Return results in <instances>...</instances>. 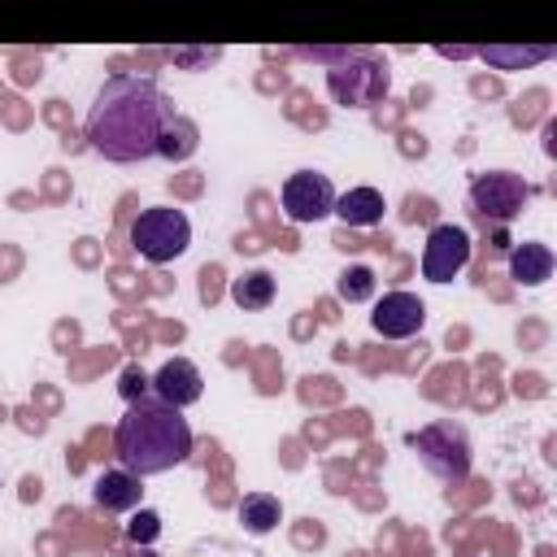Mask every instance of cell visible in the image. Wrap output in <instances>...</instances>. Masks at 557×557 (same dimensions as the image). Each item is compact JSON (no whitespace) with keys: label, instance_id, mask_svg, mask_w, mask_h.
<instances>
[{"label":"cell","instance_id":"ac0fdd59","mask_svg":"<svg viewBox=\"0 0 557 557\" xmlns=\"http://www.w3.org/2000/svg\"><path fill=\"white\" fill-rule=\"evenodd\" d=\"M222 57V48H174V61L187 65V70H200V65H213Z\"/></svg>","mask_w":557,"mask_h":557},{"label":"cell","instance_id":"30bf717a","mask_svg":"<svg viewBox=\"0 0 557 557\" xmlns=\"http://www.w3.org/2000/svg\"><path fill=\"white\" fill-rule=\"evenodd\" d=\"M200 392H205V379H200L196 361H187V357H170V361L152 374V396L165 400V405H174V409L196 405Z\"/></svg>","mask_w":557,"mask_h":557},{"label":"cell","instance_id":"52a82bcc","mask_svg":"<svg viewBox=\"0 0 557 557\" xmlns=\"http://www.w3.org/2000/svg\"><path fill=\"white\" fill-rule=\"evenodd\" d=\"M470 261V235L457 222H435L422 244V278L426 283H453Z\"/></svg>","mask_w":557,"mask_h":557},{"label":"cell","instance_id":"6da1fadb","mask_svg":"<svg viewBox=\"0 0 557 557\" xmlns=\"http://www.w3.org/2000/svg\"><path fill=\"white\" fill-rule=\"evenodd\" d=\"M178 117L174 100L148 74H113L100 83L87 109V144L113 165H135L161 152L165 126Z\"/></svg>","mask_w":557,"mask_h":557},{"label":"cell","instance_id":"277c9868","mask_svg":"<svg viewBox=\"0 0 557 557\" xmlns=\"http://www.w3.org/2000/svg\"><path fill=\"white\" fill-rule=\"evenodd\" d=\"M531 200V183L513 170H487L470 183L466 191V205H470V218L479 226H492V231H505Z\"/></svg>","mask_w":557,"mask_h":557},{"label":"cell","instance_id":"ba28073f","mask_svg":"<svg viewBox=\"0 0 557 557\" xmlns=\"http://www.w3.org/2000/svg\"><path fill=\"white\" fill-rule=\"evenodd\" d=\"M331 209H335V187H331L326 174H318V170L287 174V183H283V213L292 222H300V226L305 222H322Z\"/></svg>","mask_w":557,"mask_h":557},{"label":"cell","instance_id":"7a4b0ae2","mask_svg":"<svg viewBox=\"0 0 557 557\" xmlns=\"http://www.w3.org/2000/svg\"><path fill=\"white\" fill-rule=\"evenodd\" d=\"M113 453L122 470H131L135 479L165 474L191 457V426L183 409L157 396H135L126 400V413L113 426Z\"/></svg>","mask_w":557,"mask_h":557},{"label":"cell","instance_id":"44dd1931","mask_svg":"<svg viewBox=\"0 0 557 557\" xmlns=\"http://www.w3.org/2000/svg\"><path fill=\"white\" fill-rule=\"evenodd\" d=\"M135 557H161V553H152V548H139V553H135Z\"/></svg>","mask_w":557,"mask_h":557},{"label":"cell","instance_id":"9c48e42d","mask_svg":"<svg viewBox=\"0 0 557 557\" xmlns=\"http://www.w3.org/2000/svg\"><path fill=\"white\" fill-rule=\"evenodd\" d=\"M422 322H426V305L413 292H383L370 313V326L383 339H413L422 331Z\"/></svg>","mask_w":557,"mask_h":557},{"label":"cell","instance_id":"8992f818","mask_svg":"<svg viewBox=\"0 0 557 557\" xmlns=\"http://www.w3.org/2000/svg\"><path fill=\"white\" fill-rule=\"evenodd\" d=\"M409 444L418 448L422 466H426L435 479L461 483V479L470 474V440H466V431H461L457 422H431V426L413 431Z\"/></svg>","mask_w":557,"mask_h":557},{"label":"cell","instance_id":"e0dca14e","mask_svg":"<svg viewBox=\"0 0 557 557\" xmlns=\"http://www.w3.org/2000/svg\"><path fill=\"white\" fill-rule=\"evenodd\" d=\"M191 148H196V126H191L187 117H174V122L165 126V135H161V152H157V157H174V161H183Z\"/></svg>","mask_w":557,"mask_h":557},{"label":"cell","instance_id":"8fae6325","mask_svg":"<svg viewBox=\"0 0 557 557\" xmlns=\"http://www.w3.org/2000/svg\"><path fill=\"white\" fill-rule=\"evenodd\" d=\"M509 278L522 287H540L553 278V248L540 239H522L509 248Z\"/></svg>","mask_w":557,"mask_h":557},{"label":"cell","instance_id":"3957f363","mask_svg":"<svg viewBox=\"0 0 557 557\" xmlns=\"http://www.w3.org/2000/svg\"><path fill=\"white\" fill-rule=\"evenodd\" d=\"M387 91H392V74L370 52H348L326 70V96L344 109H370L387 100Z\"/></svg>","mask_w":557,"mask_h":557},{"label":"cell","instance_id":"2e32d148","mask_svg":"<svg viewBox=\"0 0 557 557\" xmlns=\"http://www.w3.org/2000/svg\"><path fill=\"white\" fill-rule=\"evenodd\" d=\"M335 292L348 300V305H361L374 296V270L370 265H344L339 278H335Z\"/></svg>","mask_w":557,"mask_h":557},{"label":"cell","instance_id":"ffe728a7","mask_svg":"<svg viewBox=\"0 0 557 557\" xmlns=\"http://www.w3.org/2000/svg\"><path fill=\"white\" fill-rule=\"evenodd\" d=\"M483 57H487V61H540V57H548V48H527V52H500V48H487Z\"/></svg>","mask_w":557,"mask_h":557},{"label":"cell","instance_id":"5b68a950","mask_svg":"<svg viewBox=\"0 0 557 557\" xmlns=\"http://www.w3.org/2000/svg\"><path fill=\"white\" fill-rule=\"evenodd\" d=\"M131 248L144 261H152V265L178 261L191 248V222H187V213L174 209V205L139 209V218L131 222Z\"/></svg>","mask_w":557,"mask_h":557},{"label":"cell","instance_id":"7c38bea8","mask_svg":"<svg viewBox=\"0 0 557 557\" xmlns=\"http://www.w3.org/2000/svg\"><path fill=\"white\" fill-rule=\"evenodd\" d=\"M139 496H144V487H139V479H135L131 470H104V474L91 483V500H96V509H104V513L135 509Z\"/></svg>","mask_w":557,"mask_h":557},{"label":"cell","instance_id":"9a60e30c","mask_svg":"<svg viewBox=\"0 0 557 557\" xmlns=\"http://www.w3.org/2000/svg\"><path fill=\"white\" fill-rule=\"evenodd\" d=\"M283 522V500L274 496V492H248L244 500H239V527L248 531V535H270L274 527Z\"/></svg>","mask_w":557,"mask_h":557},{"label":"cell","instance_id":"d6986e66","mask_svg":"<svg viewBox=\"0 0 557 557\" xmlns=\"http://www.w3.org/2000/svg\"><path fill=\"white\" fill-rule=\"evenodd\" d=\"M157 522H161V518H157L152 509H139L135 522H131V540H135V544H139V540H152V535H157Z\"/></svg>","mask_w":557,"mask_h":557},{"label":"cell","instance_id":"5bb4252c","mask_svg":"<svg viewBox=\"0 0 557 557\" xmlns=\"http://www.w3.org/2000/svg\"><path fill=\"white\" fill-rule=\"evenodd\" d=\"M274 292H278V283H274L270 270H244L239 278H231V300H235L244 313L270 309V305H274Z\"/></svg>","mask_w":557,"mask_h":557},{"label":"cell","instance_id":"4fadbf2b","mask_svg":"<svg viewBox=\"0 0 557 557\" xmlns=\"http://www.w3.org/2000/svg\"><path fill=\"white\" fill-rule=\"evenodd\" d=\"M383 209H387V200H383L379 187H348L344 196H335L331 213H339L344 226H379Z\"/></svg>","mask_w":557,"mask_h":557}]
</instances>
